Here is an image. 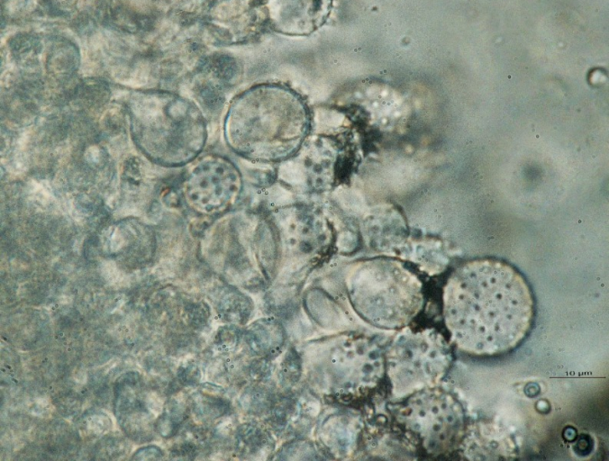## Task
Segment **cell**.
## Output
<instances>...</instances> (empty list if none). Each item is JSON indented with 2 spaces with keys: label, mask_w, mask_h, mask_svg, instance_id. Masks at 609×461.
I'll return each mask as SVG.
<instances>
[{
  "label": "cell",
  "mask_w": 609,
  "mask_h": 461,
  "mask_svg": "<svg viewBox=\"0 0 609 461\" xmlns=\"http://www.w3.org/2000/svg\"><path fill=\"white\" fill-rule=\"evenodd\" d=\"M534 313L525 278L504 261L485 258L463 265L443 290V317L451 340L476 356L515 349L530 331Z\"/></svg>",
  "instance_id": "1"
},
{
  "label": "cell",
  "mask_w": 609,
  "mask_h": 461,
  "mask_svg": "<svg viewBox=\"0 0 609 461\" xmlns=\"http://www.w3.org/2000/svg\"><path fill=\"white\" fill-rule=\"evenodd\" d=\"M389 353V376L400 397L435 389L452 361L448 344L433 330L404 331Z\"/></svg>",
  "instance_id": "2"
},
{
  "label": "cell",
  "mask_w": 609,
  "mask_h": 461,
  "mask_svg": "<svg viewBox=\"0 0 609 461\" xmlns=\"http://www.w3.org/2000/svg\"><path fill=\"white\" fill-rule=\"evenodd\" d=\"M418 393L406 407V426L428 453H445L461 440L465 426L462 406L449 394L439 390Z\"/></svg>",
  "instance_id": "3"
},
{
  "label": "cell",
  "mask_w": 609,
  "mask_h": 461,
  "mask_svg": "<svg viewBox=\"0 0 609 461\" xmlns=\"http://www.w3.org/2000/svg\"><path fill=\"white\" fill-rule=\"evenodd\" d=\"M332 0H270L274 28L287 35H309L329 15Z\"/></svg>",
  "instance_id": "4"
},
{
  "label": "cell",
  "mask_w": 609,
  "mask_h": 461,
  "mask_svg": "<svg viewBox=\"0 0 609 461\" xmlns=\"http://www.w3.org/2000/svg\"><path fill=\"white\" fill-rule=\"evenodd\" d=\"M339 200L343 207L351 213L362 214L365 210V201L358 191L343 188L339 192Z\"/></svg>",
  "instance_id": "5"
},
{
  "label": "cell",
  "mask_w": 609,
  "mask_h": 461,
  "mask_svg": "<svg viewBox=\"0 0 609 461\" xmlns=\"http://www.w3.org/2000/svg\"><path fill=\"white\" fill-rule=\"evenodd\" d=\"M283 177L284 180L291 183H300L303 181L304 174L299 166L296 164H288L283 169Z\"/></svg>",
  "instance_id": "6"
}]
</instances>
